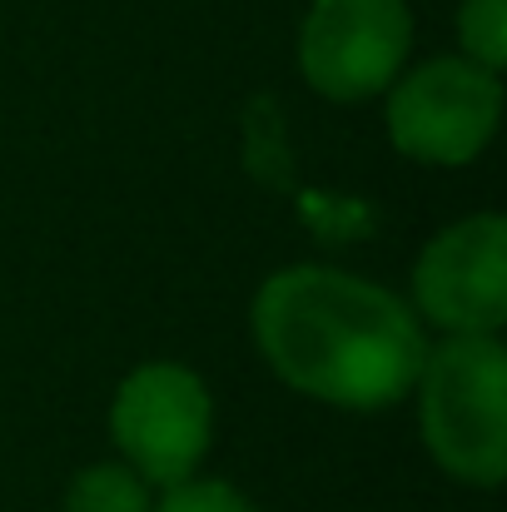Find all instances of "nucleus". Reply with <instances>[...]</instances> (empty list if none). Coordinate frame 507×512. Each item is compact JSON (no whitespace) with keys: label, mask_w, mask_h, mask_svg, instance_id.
<instances>
[{"label":"nucleus","mask_w":507,"mask_h":512,"mask_svg":"<svg viewBox=\"0 0 507 512\" xmlns=\"http://www.w3.org/2000/svg\"><path fill=\"white\" fill-rule=\"evenodd\" d=\"M264 363L304 398L373 413L413 393L428 334L393 289L334 264H289L249 304Z\"/></svg>","instance_id":"f257e3e1"},{"label":"nucleus","mask_w":507,"mask_h":512,"mask_svg":"<svg viewBox=\"0 0 507 512\" xmlns=\"http://www.w3.org/2000/svg\"><path fill=\"white\" fill-rule=\"evenodd\" d=\"M418 433L428 458L468 483L498 488L507 478V348L498 334H448L428 343L413 378Z\"/></svg>","instance_id":"f03ea898"},{"label":"nucleus","mask_w":507,"mask_h":512,"mask_svg":"<svg viewBox=\"0 0 507 512\" xmlns=\"http://www.w3.org/2000/svg\"><path fill=\"white\" fill-rule=\"evenodd\" d=\"M388 140L403 160L458 170L473 165L503 120V80L468 55H438L403 70L388 90Z\"/></svg>","instance_id":"7ed1b4c3"},{"label":"nucleus","mask_w":507,"mask_h":512,"mask_svg":"<svg viewBox=\"0 0 507 512\" xmlns=\"http://www.w3.org/2000/svg\"><path fill=\"white\" fill-rule=\"evenodd\" d=\"M110 438L150 488H174L199 473L214 438V398L204 378L174 358L140 363L110 398Z\"/></svg>","instance_id":"20e7f679"},{"label":"nucleus","mask_w":507,"mask_h":512,"mask_svg":"<svg viewBox=\"0 0 507 512\" xmlns=\"http://www.w3.org/2000/svg\"><path fill=\"white\" fill-rule=\"evenodd\" d=\"M413 50L403 0H314L299 25V75L334 105L383 95Z\"/></svg>","instance_id":"39448f33"},{"label":"nucleus","mask_w":507,"mask_h":512,"mask_svg":"<svg viewBox=\"0 0 507 512\" xmlns=\"http://www.w3.org/2000/svg\"><path fill=\"white\" fill-rule=\"evenodd\" d=\"M413 314L443 334H503L507 219L498 209L438 229L413 264Z\"/></svg>","instance_id":"423d86ee"},{"label":"nucleus","mask_w":507,"mask_h":512,"mask_svg":"<svg viewBox=\"0 0 507 512\" xmlns=\"http://www.w3.org/2000/svg\"><path fill=\"white\" fill-rule=\"evenodd\" d=\"M65 512H155L150 483L130 463H90L70 478Z\"/></svg>","instance_id":"0eeeda50"},{"label":"nucleus","mask_w":507,"mask_h":512,"mask_svg":"<svg viewBox=\"0 0 507 512\" xmlns=\"http://www.w3.org/2000/svg\"><path fill=\"white\" fill-rule=\"evenodd\" d=\"M458 45L483 70L507 65V0H463L458 5Z\"/></svg>","instance_id":"6e6552de"},{"label":"nucleus","mask_w":507,"mask_h":512,"mask_svg":"<svg viewBox=\"0 0 507 512\" xmlns=\"http://www.w3.org/2000/svg\"><path fill=\"white\" fill-rule=\"evenodd\" d=\"M155 512H259V508L224 478H184V483L165 488Z\"/></svg>","instance_id":"1a4fd4ad"}]
</instances>
